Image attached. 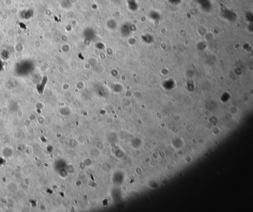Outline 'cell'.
Listing matches in <instances>:
<instances>
[{
	"instance_id": "6da1fadb",
	"label": "cell",
	"mask_w": 253,
	"mask_h": 212,
	"mask_svg": "<svg viewBox=\"0 0 253 212\" xmlns=\"http://www.w3.org/2000/svg\"><path fill=\"white\" fill-rule=\"evenodd\" d=\"M20 17L24 20H29L32 17L34 12L32 9H24L20 12Z\"/></svg>"
}]
</instances>
